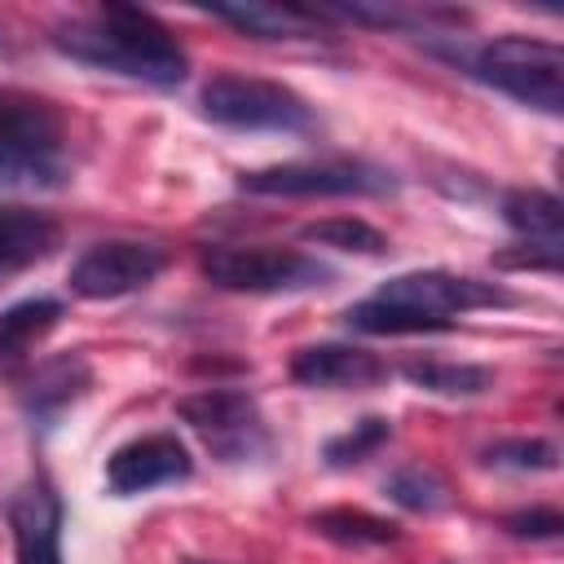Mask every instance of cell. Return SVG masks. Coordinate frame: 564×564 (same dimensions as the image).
Segmentation results:
<instances>
[{
  "mask_svg": "<svg viewBox=\"0 0 564 564\" xmlns=\"http://www.w3.org/2000/svg\"><path fill=\"white\" fill-rule=\"evenodd\" d=\"M53 44L62 53H70L75 62L128 75V79H145V84H181L185 79V48L172 40V31L145 13V9H128V4H106L93 18L66 22L57 26Z\"/></svg>",
  "mask_w": 564,
  "mask_h": 564,
  "instance_id": "6da1fadb",
  "label": "cell"
},
{
  "mask_svg": "<svg viewBox=\"0 0 564 564\" xmlns=\"http://www.w3.org/2000/svg\"><path fill=\"white\" fill-rule=\"evenodd\" d=\"M476 75L524 106H538L546 115L564 110V53H560V44L529 40V35H502V40L480 48Z\"/></svg>",
  "mask_w": 564,
  "mask_h": 564,
  "instance_id": "7a4b0ae2",
  "label": "cell"
},
{
  "mask_svg": "<svg viewBox=\"0 0 564 564\" xmlns=\"http://www.w3.org/2000/svg\"><path fill=\"white\" fill-rule=\"evenodd\" d=\"M203 115L225 128L242 132H308L313 110L304 106L300 93L273 79H251V75H216L203 88Z\"/></svg>",
  "mask_w": 564,
  "mask_h": 564,
  "instance_id": "3957f363",
  "label": "cell"
},
{
  "mask_svg": "<svg viewBox=\"0 0 564 564\" xmlns=\"http://www.w3.org/2000/svg\"><path fill=\"white\" fill-rule=\"evenodd\" d=\"M238 189L269 198H348V194H392L397 176L361 159H322V163H278L242 172Z\"/></svg>",
  "mask_w": 564,
  "mask_h": 564,
  "instance_id": "277c9868",
  "label": "cell"
},
{
  "mask_svg": "<svg viewBox=\"0 0 564 564\" xmlns=\"http://www.w3.org/2000/svg\"><path fill=\"white\" fill-rule=\"evenodd\" d=\"M203 273L225 291H251V295L304 291L330 278V269L317 264L313 256L282 251V247H207Z\"/></svg>",
  "mask_w": 564,
  "mask_h": 564,
  "instance_id": "5b68a950",
  "label": "cell"
},
{
  "mask_svg": "<svg viewBox=\"0 0 564 564\" xmlns=\"http://www.w3.org/2000/svg\"><path fill=\"white\" fill-rule=\"evenodd\" d=\"M176 414L212 445L220 458H251L264 449V423L247 392L238 388H203L176 401Z\"/></svg>",
  "mask_w": 564,
  "mask_h": 564,
  "instance_id": "8992f818",
  "label": "cell"
},
{
  "mask_svg": "<svg viewBox=\"0 0 564 564\" xmlns=\"http://www.w3.org/2000/svg\"><path fill=\"white\" fill-rule=\"evenodd\" d=\"M167 256L154 242H97L70 264V291L84 300H115L128 291H141L163 273Z\"/></svg>",
  "mask_w": 564,
  "mask_h": 564,
  "instance_id": "52a82bcc",
  "label": "cell"
},
{
  "mask_svg": "<svg viewBox=\"0 0 564 564\" xmlns=\"http://www.w3.org/2000/svg\"><path fill=\"white\" fill-rule=\"evenodd\" d=\"M375 300L397 304V308H410V313H423V317L454 322L449 313H467V308H485V304H511V291H502L494 282H476V278L423 269V273H401V278L383 282Z\"/></svg>",
  "mask_w": 564,
  "mask_h": 564,
  "instance_id": "ba28073f",
  "label": "cell"
},
{
  "mask_svg": "<svg viewBox=\"0 0 564 564\" xmlns=\"http://www.w3.org/2000/svg\"><path fill=\"white\" fill-rule=\"evenodd\" d=\"M189 449L172 436V432H154V436H137L128 445H119L106 463V485L110 494L128 498V494H145L154 485H172L189 476Z\"/></svg>",
  "mask_w": 564,
  "mask_h": 564,
  "instance_id": "9c48e42d",
  "label": "cell"
},
{
  "mask_svg": "<svg viewBox=\"0 0 564 564\" xmlns=\"http://www.w3.org/2000/svg\"><path fill=\"white\" fill-rule=\"evenodd\" d=\"M18 564H62V498L48 480H26L9 498Z\"/></svg>",
  "mask_w": 564,
  "mask_h": 564,
  "instance_id": "30bf717a",
  "label": "cell"
},
{
  "mask_svg": "<svg viewBox=\"0 0 564 564\" xmlns=\"http://www.w3.org/2000/svg\"><path fill=\"white\" fill-rule=\"evenodd\" d=\"M388 375V366L352 344H313L291 361V379L304 388H370Z\"/></svg>",
  "mask_w": 564,
  "mask_h": 564,
  "instance_id": "8fae6325",
  "label": "cell"
},
{
  "mask_svg": "<svg viewBox=\"0 0 564 564\" xmlns=\"http://www.w3.org/2000/svg\"><path fill=\"white\" fill-rule=\"evenodd\" d=\"M57 145H62V115L44 97L0 88V150L53 159Z\"/></svg>",
  "mask_w": 564,
  "mask_h": 564,
  "instance_id": "7c38bea8",
  "label": "cell"
},
{
  "mask_svg": "<svg viewBox=\"0 0 564 564\" xmlns=\"http://www.w3.org/2000/svg\"><path fill=\"white\" fill-rule=\"evenodd\" d=\"M62 229L57 220H48L44 212H26V207H0V278L53 256Z\"/></svg>",
  "mask_w": 564,
  "mask_h": 564,
  "instance_id": "4fadbf2b",
  "label": "cell"
},
{
  "mask_svg": "<svg viewBox=\"0 0 564 564\" xmlns=\"http://www.w3.org/2000/svg\"><path fill=\"white\" fill-rule=\"evenodd\" d=\"M212 18L256 35V40H304L317 35V13L295 9V4H264V0H247V4H212Z\"/></svg>",
  "mask_w": 564,
  "mask_h": 564,
  "instance_id": "5bb4252c",
  "label": "cell"
},
{
  "mask_svg": "<svg viewBox=\"0 0 564 564\" xmlns=\"http://www.w3.org/2000/svg\"><path fill=\"white\" fill-rule=\"evenodd\" d=\"M502 216L516 234H524L529 242L538 247H560V198L555 194H542V189H511L502 198Z\"/></svg>",
  "mask_w": 564,
  "mask_h": 564,
  "instance_id": "9a60e30c",
  "label": "cell"
},
{
  "mask_svg": "<svg viewBox=\"0 0 564 564\" xmlns=\"http://www.w3.org/2000/svg\"><path fill=\"white\" fill-rule=\"evenodd\" d=\"M88 388V366L75 361V357H62V361H48L44 370H35L31 388H26V410L48 419L57 414L62 405H70L79 392Z\"/></svg>",
  "mask_w": 564,
  "mask_h": 564,
  "instance_id": "2e32d148",
  "label": "cell"
},
{
  "mask_svg": "<svg viewBox=\"0 0 564 564\" xmlns=\"http://www.w3.org/2000/svg\"><path fill=\"white\" fill-rule=\"evenodd\" d=\"M313 529L339 546H388L401 538V529L383 516H370V511H357V507H335V511H317L313 516Z\"/></svg>",
  "mask_w": 564,
  "mask_h": 564,
  "instance_id": "e0dca14e",
  "label": "cell"
},
{
  "mask_svg": "<svg viewBox=\"0 0 564 564\" xmlns=\"http://www.w3.org/2000/svg\"><path fill=\"white\" fill-rule=\"evenodd\" d=\"M344 322L361 335H427V330H449L454 322H441V317H423V313H410V308H397V304H383V300H361L344 313Z\"/></svg>",
  "mask_w": 564,
  "mask_h": 564,
  "instance_id": "ac0fdd59",
  "label": "cell"
},
{
  "mask_svg": "<svg viewBox=\"0 0 564 564\" xmlns=\"http://www.w3.org/2000/svg\"><path fill=\"white\" fill-rule=\"evenodd\" d=\"M401 375L414 388L441 392V397H476L494 383V375L485 366H463V361H410Z\"/></svg>",
  "mask_w": 564,
  "mask_h": 564,
  "instance_id": "d6986e66",
  "label": "cell"
},
{
  "mask_svg": "<svg viewBox=\"0 0 564 564\" xmlns=\"http://www.w3.org/2000/svg\"><path fill=\"white\" fill-rule=\"evenodd\" d=\"M304 242H322V247H339V251H361V256H379L388 247V238L352 216H330V220H313L300 229Z\"/></svg>",
  "mask_w": 564,
  "mask_h": 564,
  "instance_id": "ffe728a7",
  "label": "cell"
},
{
  "mask_svg": "<svg viewBox=\"0 0 564 564\" xmlns=\"http://www.w3.org/2000/svg\"><path fill=\"white\" fill-rule=\"evenodd\" d=\"M388 498L401 502L405 511H441V507H449V485H445L432 467L410 463V467L392 471V480H388Z\"/></svg>",
  "mask_w": 564,
  "mask_h": 564,
  "instance_id": "44dd1931",
  "label": "cell"
},
{
  "mask_svg": "<svg viewBox=\"0 0 564 564\" xmlns=\"http://www.w3.org/2000/svg\"><path fill=\"white\" fill-rule=\"evenodd\" d=\"M62 317V304L57 300H26V304H13L9 313H0V352H18L26 348L31 339H40L53 322Z\"/></svg>",
  "mask_w": 564,
  "mask_h": 564,
  "instance_id": "7402d4cb",
  "label": "cell"
},
{
  "mask_svg": "<svg viewBox=\"0 0 564 564\" xmlns=\"http://www.w3.org/2000/svg\"><path fill=\"white\" fill-rule=\"evenodd\" d=\"M388 441H392V423L379 419V414H370V419H361V423H352L348 432H339V436L326 441V463H330V467L366 463V458L379 454Z\"/></svg>",
  "mask_w": 564,
  "mask_h": 564,
  "instance_id": "603a6c76",
  "label": "cell"
},
{
  "mask_svg": "<svg viewBox=\"0 0 564 564\" xmlns=\"http://www.w3.org/2000/svg\"><path fill=\"white\" fill-rule=\"evenodd\" d=\"M53 185H62V163L57 159L0 150V189H53Z\"/></svg>",
  "mask_w": 564,
  "mask_h": 564,
  "instance_id": "cb8c5ba5",
  "label": "cell"
},
{
  "mask_svg": "<svg viewBox=\"0 0 564 564\" xmlns=\"http://www.w3.org/2000/svg\"><path fill=\"white\" fill-rule=\"evenodd\" d=\"M494 467H516V471H551L555 467V445L551 441H502L485 454Z\"/></svg>",
  "mask_w": 564,
  "mask_h": 564,
  "instance_id": "d4e9b609",
  "label": "cell"
},
{
  "mask_svg": "<svg viewBox=\"0 0 564 564\" xmlns=\"http://www.w3.org/2000/svg\"><path fill=\"white\" fill-rule=\"evenodd\" d=\"M507 529H511L516 538H555V533L564 529V520H560V511L542 507V511H520V516H507Z\"/></svg>",
  "mask_w": 564,
  "mask_h": 564,
  "instance_id": "484cf974",
  "label": "cell"
},
{
  "mask_svg": "<svg viewBox=\"0 0 564 564\" xmlns=\"http://www.w3.org/2000/svg\"><path fill=\"white\" fill-rule=\"evenodd\" d=\"M529 251H502L498 264L502 269H560V247H538V242H524Z\"/></svg>",
  "mask_w": 564,
  "mask_h": 564,
  "instance_id": "4316f807",
  "label": "cell"
},
{
  "mask_svg": "<svg viewBox=\"0 0 564 564\" xmlns=\"http://www.w3.org/2000/svg\"><path fill=\"white\" fill-rule=\"evenodd\" d=\"M4 361H9V352H0V370H4Z\"/></svg>",
  "mask_w": 564,
  "mask_h": 564,
  "instance_id": "83f0119b",
  "label": "cell"
}]
</instances>
